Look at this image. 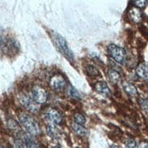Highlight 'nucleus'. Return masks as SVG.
Returning <instances> with one entry per match:
<instances>
[{
	"instance_id": "nucleus-1",
	"label": "nucleus",
	"mask_w": 148,
	"mask_h": 148,
	"mask_svg": "<svg viewBox=\"0 0 148 148\" xmlns=\"http://www.w3.org/2000/svg\"><path fill=\"white\" fill-rule=\"evenodd\" d=\"M18 120L20 122L21 125L29 133L31 136H39L41 134L40 126L37 122L30 116L29 114L25 113H20L18 114Z\"/></svg>"
},
{
	"instance_id": "nucleus-2",
	"label": "nucleus",
	"mask_w": 148,
	"mask_h": 148,
	"mask_svg": "<svg viewBox=\"0 0 148 148\" xmlns=\"http://www.w3.org/2000/svg\"><path fill=\"white\" fill-rule=\"evenodd\" d=\"M51 36H52L53 42L56 45L57 49L59 50V52L65 56L69 62L74 63V60H75L74 54L71 51V49L69 48L65 38L62 36H60L58 33H56V32H52V33H51Z\"/></svg>"
},
{
	"instance_id": "nucleus-3",
	"label": "nucleus",
	"mask_w": 148,
	"mask_h": 148,
	"mask_svg": "<svg viewBox=\"0 0 148 148\" xmlns=\"http://www.w3.org/2000/svg\"><path fill=\"white\" fill-rule=\"evenodd\" d=\"M107 52L109 54L112 58L118 64H124L125 62V58H126V54L125 51L123 47H121L119 46H116V45H110L107 47Z\"/></svg>"
},
{
	"instance_id": "nucleus-4",
	"label": "nucleus",
	"mask_w": 148,
	"mask_h": 148,
	"mask_svg": "<svg viewBox=\"0 0 148 148\" xmlns=\"http://www.w3.org/2000/svg\"><path fill=\"white\" fill-rule=\"evenodd\" d=\"M18 99H19V102H20V104L27 109V111L34 113V114H36L39 111L40 107L38 106V104L36 102H35V100L32 97H29L28 95H20L18 96Z\"/></svg>"
},
{
	"instance_id": "nucleus-5",
	"label": "nucleus",
	"mask_w": 148,
	"mask_h": 148,
	"mask_svg": "<svg viewBox=\"0 0 148 148\" xmlns=\"http://www.w3.org/2000/svg\"><path fill=\"white\" fill-rule=\"evenodd\" d=\"M31 95H32V98H33L35 102H36L38 105H43L47 100V93L46 91V89L42 87L41 86L36 85L32 87Z\"/></svg>"
},
{
	"instance_id": "nucleus-6",
	"label": "nucleus",
	"mask_w": 148,
	"mask_h": 148,
	"mask_svg": "<svg viewBox=\"0 0 148 148\" xmlns=\"http://www.w3.org/2000/svg\"><path fill=\"white\" fill-rule=\"evenodd\" d=\"M1 48L3 52L6 55L16 54L18 50V46L16 40L11 37H4L1 40Z\"/></svg>"
},
{
	"instance_id": "nucleus-7",
	"label": "nucleus",
	"mask_w": 148,
	"mask_h": 148,
	"mask_svg": "<svg viewBox=\"0 0 148 148\" xmlns=\"http://www.w3.org/2000/svg\"><path fill=\"white\" fill-rule=\"evenodd\" d=\"M44 114H45V117H46L49 122H51V123H53V124H56V125L60 124L63 120L61 113L54 107H47L46 110H45Z\"/></svg>"
},
{
	"instance_id": "nucleus-8",
	"label": "nucleus",
	"mask_w": 148,
	"mask_h": 148,
	"mask_svg": "<svg viewBox=\"0 0 148 148\" xmlns=\"http://www.w3.org/2000/svg\"><path fill=\"white\" fill-rule=\"evenodd\" d=\"M49 85L56 91H61L66 86V81L62 75H55L50 78Z\"/></svg>"
},
{
	"instance_id": "nucleus-9",
	"label": "nucleus",
	"mask_w": 148,
	"mask_h": 148,
	"mask_svg": "<svg viewBox=\"0 0 148 148\" xmlns=\"http://www.w3.org/2000/svg\"><path fill=\"white\" fill-rule=\"evenodd\" d=\"M122 86H123L124 91L130 96L132 98L137 97L138 96V93H137V89L134 86L133 84L127 82V81H124L122 83Z\"/></svg>"
},
{
	"instance_id": "nucleus-10",
	"label": "nucleus",
	"mask_w": 148,
	"mask_h": 148,
	"mask_svg": "<svg viewBox=\"0 0 148 148\" xmlns=\"http://www.w3.org/2000/svg\"><path fill=\"white\" fill-rule=\"evenodd\" d=\"M128 16H129L130 20L134 23H139L141 20H142V12L138 8H130L129 11H128Z\"/></svg>"
},
{
	"instance_id": "nucleus-11",
	"label": "nucleus",
	"mask_w": 148,
	"mask_h": 148,
	"mask_svg": "<svg viewBox=\"0 0 148 148\" xmlns=\"http://www.w3.org/2000/svg\"><path fill=\"white\" fill-rule=\"evenodd\" d=\"M95 90L97 93L105 95V96H107V97L111 95V91L106 82H103V81L97 82L95 85Z\"/></svg>"
},
{
	"instance_id": "nucleus-12",
	"label": "nucleus",
	"mask_w": 148,
	"mask_h": 148,
	"mask_svg": "<svg viewBox=\"0 0 148 148\" xmlns=\"http://www.w3.org/2000/svg\"><path fill=\"white\" fill-rule=\"evenodd\" d=\"M136 74L141 79L148 81V66L145 64H140L136 67Z\"/></svg>"
},
{
	"instance_id": "nucleus-13",
	"label": "nucleus",
	"mask_w": 148,
	"mask_h": 148,
	"mask_svg": "<svg viewBox=\"0 0 148 148\" xmlns=\"http://www.w3.org/2000/svg\"><path fill=\"white\" fill-rule=\"evenodd\" d=\"M71 128H72V130L75 132V134H77L78 136H85L87 134V130L86 129V128L84 127L82 125L75 123V122H73V123L71 124Z\"/></svg>"
},
{
	"instance_id": "nucleus-14",
	"label": "nucleus",
	"mask_w": 148,
	"mask_h": 148,
	"mask_svg": "<svg viewBox=\"0 0 148 148\" xmlns=\"http://www.w3.org/2000/svg\"><path fill=\"white\" fill-rule=\"evenodd\" d=\"M107 75H108V78L112 83L114 84H117L120 82V74L115 71L114 69H109L108 72H107Z\"/></svg>"
},
{
	"instance_id": "nucleus-15",
	"label": "nucleus",
	"mask_w": 148,
	"mask_h": 148,
	"mask_svg": "<svg viewBox=\"0 0 148 148\" xmlns=\"http://www.w3.org/2000/svg\"><path fill=\"white\" fill-rule=\"evenodd\" d=\"M24 141L25 142V144L27 145L28 148H41V146L38 145L36 141H34L32 138H30L27 136H24Z\"/></svg>"
},
{
	"instance_id": "nucleus-16",
	"label": "nucleus",
	"mask_w": 148,
	"mask_h": 148,
	"mask_svg": "<svg viewBox=\"0 0 148 148\" xmlns=\"http://www.w3.org/2000/svg\"><path fill=\"white\" fill-rule=\"evenodd\" d=\"M86 73L88 74V75L93 76V77H95V76H97V75H99L98 70L96 69L94 66H92V65H88V66H86Z\"/></svg>"
},
{
	"instance_id": "nucleus-17",
	"label": "nucleus",
	"mask_w": 148,
	"mask_h": 148,
	"mask_svg": "<svg viewBox=\"0 0 148 148\" xmlns=\"http://www.w3.org/2000/svg\"><path fill=\"white\" fill-rule=\"evenodd\" d=\"M47 134L51 137L53 138H57L58 137V130L56 129V128L53 125H48L47 126Z\"/></svg>"
},
{
	"instance_id": "nucleus-18",
	"label": "nucleus",
	"mask_w": 148,
	"mask_h": 148,
	"mask_svg": "<svg viewBox=\"0 0 148 148\" xmlns=\"http://www.w3.org/2000/svg\"><path fill=\"white\" fill-rule=\"evenodd\" d=\"M74 122H75V123L79 124V125H84L86 123V117L84 116V115L82 114H79V113H76L74 115Z\"/></svg>"
},
{
	"instance_id": "nucleus-19",
	"label": "nucleus",
	"mask_w": 148,
	"mask_h": 148,
	"mask_svg": "<svg viewBox=\"0 0 148 148\" xmlns=\"http://www.w3.org/2000/svg\"><path fill=\"white\" fill-rule=\"evenodd\" d=\"M68 95H69L70 97H72V98H75V99H78L79 98L78 92H77L76 89L72 86H70L68 87Z\"/></svg>"
},
{
	"instance_id": "nucleus-20",
	"label": "nucleus",
	"mask_w": 148,
	"mask_h": 148,
	"mask_svg": "<svg viewBox=\"0 0 148 148\" xmlns=\"http://www.w3.org/2000/svg\"><path fill=\"white\" fill-rule=\"evenodd\" d=\"M15 147L16 148H28L27 145L22 139H16L15 140Z\"/></svg>"
},
{
	"instance_id": "nucleus-21",
	"label": "nucleus",
	"mask_w": 148,
	"mask_h": 148,
	"mask_svg": "<svg viewBox=\"0 0 148 148\" xmlns=\"http://www.w3.org/2000/svg\"><path fill=\"white\" fill-rule=\"evenodd\" d=\"M136 142L132 138H128L125 141V146L127 148H136Z\"/></svg>"
},
{
	"instance_id": "nucleus-22",
	"label": "nucleus",
	"mask_w": 148,
	"mask_h": 148,
	"mask_svg": "<svg viewBox=\"0 0 148 148\" xmlns=\"http://www.w3.org/2000/svg\"><path fill=\"white\" fill-rule=\"evenodd\" d=\"M134 3V5L136 6V8H145L146 5V1L145 0H137V1H133Z\"/></svg>"
},
{
	"instance_id": "nucleus-23",
	"label": "nucleus",
	"mask_w": 148,
	"mask_h": 148,
	"mask_svg": "<svg viewBox=\"0 0 148 148\" xmlns=\"http://www.w3.org/2000/svg\"><path fill=\"white\" fill-rule=\"evenodd\" d=\"M140 105L145 111H148V101L147 100H140Z\"/></svg>"
},
{
	"instance_id": "nucleus-24",
	"label": "nucleus",
	"mask_w": 148,
	"mask_h": 148,
	"mask_svg": "<svg viewBox=\"0 0 148 148\" xmlns=\"http://www.w3.org/2000/svg\"><path fill=\"white\" fill-rule=\"evenodd\" d=\"M138 148H148V143L147 142H141L138 145Z\"/></svg>"
},
{
	"instance_id": "nucleus-25",
	"label": "nucleus",
	"mask_w": 148,
	"mask_h": 148,
	"mask_svg": "<svg viewBox=\"0 0 148 148\" xmlns=\"http://www.w3.org/2000/svg\"><path fill=\"white\" fill-rule=\"evenodd\" d=\"M110 148H118V147H117L116 145H112V146H111Z\"/></svg>"
},
{
	"instance_id": "nucleus-26",
	"label": "nucleus",
	"mask_w": 148,
	"mask_h": 148,
	"mask_svg": "<svg viewBox=\"0 0 148 148\" xmlns=\"http://www.w3.org/2000/svg\"><path fill=\"white\" fill-rule=\"evenodd\" d=\"M53 148H60V147H58V146H54Z\"/></svg>"
},
{
	"instance_id": "nucleus-27",
	"label": "nucleus",
	"mask_w": 148,
	"mask_h": 148,
	"mask_svg": "<svg viewBox=\"0 0 148 148\" xmlns=\"http://www.w3.org/2000/svg\"><path fill=\"white\" fill-rule=\"evenodd\" d=\"M0 148H5L4 146H2V145H0Z\"/></svg>"
},
{
	"instance_id": "nucleus-28",
	"label": "nucleus",
	"mask_w": 148,
	"mask_h": 148,
	"mask_svg": "<svg viewBox=\"0 0 148 148\" xmlns=\"http://www.w3.org/2000/svg\"><path fill=\"white\" fill-rule=\"evenodd\" d=\"M147 85H148V81H147Z\"/></svg>"
},
{
	"instance_id": "nucleus-29",
	"label": "nucleus",
	"mask_w": 148,
	"mask_h": 148,
	"mask_svg": "<svg viewBox=\"0 0 148 148\" xmlns=\"http://www.w3.org/2000/svg\"><path fill=\"white\" fill-rule=\"evenodd\" d=\"M125 148H127V147H125Z\"/></svg>"
}]
</instances>
